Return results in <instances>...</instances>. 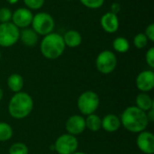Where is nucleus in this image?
I'll use <instances>...</instances> for the list:
<instances>
[{"instance_id":"obj_4","label":"nucleus","mask_w":154,"mask_h":154,"mask_svg":"<svg viewBox=\"0 0 154 154\" xmlns=\"http://www.w3.org/2000/svg\"><path fill=\"white\" fill-rule=\"evenodd\" d=\"M31 25L32 29L38 35L45 36L53 32L55 22L50 14L46 12H40L33 15Z\"/></svg>"},{"instance_id":"obj_24","label":"nucleus","mask_w":154,"mask_h":154,"mask_svg":"<svg viewBox=\"0 0 154 154\" xmlns=\"http://www.w3.org/2000/svg\"><path fill=\"white\" fill-rule=\"evenodd\" d=\"M26 8L32 10H39L41 9L43 5L45 0H23Z\"/></svg>"},{"instance_id":"obj_7","label":"nucleus","mask_w":154,"mask_h":154,"mask_svg":"<svg viewBox=\"0 0 154 154\" xmlns=\"http://www.w3.org/2000/svg\"><path fill=\"white\" fill-rule=\"evenodd\" d=\"M117 65V58L116 54L109 51H102L96 59V67L97 70L105 75L112 73Z\"/></svg>"},{"instance_id":"obj_3","label":"nucleus","mask_w":154,"mask_h":154,"mask_svg":"<svg viewBox=\"0 0 154 154\" xmlns=\"http://www.w3.org/2000/svg\"><path fill=\"white\" fill-rule=\"evenodd\" d=\"M65 43L60 34L57 32H51L43 36L40 50L43 57L48 60H56L60 58L65 51Z\"/></svg>"},{"instance_id":"obj_11","label":"nucleus","mask_w":154,"mask_h":154,"mask_svg":"<svg viewBox=\"0 0 154 154\" xmlns=\"http://www.w3.org/2000/svg\"><path fill=\"white\" fill-rule=\"evenodd\" d=\"M136 144L138 149L145 154H152L154 152V135L152 133L143 131L139 133Z\"/></svg>"},{"instance_id":"obj_25","label":"nucleus","mask_w":154,"mask_h":154,"mask_svg":"<svg viewBox=\"0 0 154 154\" xmlns=\"http://www.w3.org/2000/svg\"><path fill=\"white\" fill-rule=\"evenodd\" d=\"M79 1L84 6L89 9H98L105 3V0H79Z\"/></svg>"},{"instance_id":"obj_28","label":"nucleus","mask_w":154,"mask_h":154,"mask_svg":"<svg viewBox=\"0 0 154 154\" xmlns=\"http://www.w3.org/2000/svg\"><path fill=\"white\" fill-rule=\"evenodd\" d=\"M144 34L146 35L149 42H154V23H150L146 27Z\"/></svg>"},{"instance_id":"obj_33","label":"nucleus","mask_w":154,"mask_h":154,"mask_svg":"<svg viewBox=\"0 0 154 154\" xmlns=\"http://www.w3.org/2000/svg\"><path fill=\"white\" fill-rule=\"evenodd\" d=\"M73 154H87L85 152H75Z\"/></svg>"},{"instance_id":"obj_1","label":"nucleus","mask_w":154,"mask_h":154,"mask_svg":"<svg viewBox=\"0 0 154 154\" xmlns=\"http://www.w3.org/2000/svg\"><path fill=\"white\" fill-rule=\"evenodd\" d=\"M121 125L131 133H141L145 131L149 125L146 112L135 106H128L124 110L120 117Z\"/></svg>"},{"instance_id":"obj_27","label":"nucleus","mask_w":154,"mask_h":154,"mask_svg":"<svg viewBox=\"0 0 154 154\" xmlns=\"http://www.w3.org/2000/svg\"><path fill=\"white\" fill-rule=\"evenodd\" d=\"M145 60L151 69L154 68V47H151L145 55Z\"/></svg>"},{"instance_id":"obj_8","label":"nucleus","mask_w":154,"mask_h":154,"mask_svg":"<svg viewBox=\"0 0 154 154\" xmlns=\"http://www.w3.org/2000/svg\"><path fill=\"white\" fill-rule=\"evenodd\" d=\"M53 146L58 154H73L78 150L79 142L76 136L64 134L57 138Z\"/></svg>"},{"instance_id":"obj_22","label":"nucleus","mask_w":154,"mask_h":154,"mask_svg":"<svg viewBox=\"0 0 154 154\" xmlns=\"http://www.w3.org/2000/svg\"><path fill=\"white\" fill-rule=\"evenodd\" d=\"M148 42H149V41L143 32L137 33L134 38V45L135 46V48H137L139 50L144 49L147 46Z\"/></svg>"},{"instance_id":"obj_35","label":"nucleus","mask_w":154,"mask_h":154,"mask_svg":"<svg viewBox=\"0 0 154 154\" xmlns=\"http://www.w3.org/2000/svg\"><path fill=\"white\" fill-rule=\"evenodd\" d=\"M66 1H72V0H66Z\"/></svg>"},{"instance_id":"obj_17","label":"nucleus","mask_w":154,"mask_h":154,"mask_svg":"<svg viewBox=\"0 0 154 154\" xmlns=\"http://www.w3.org/2000/svg\"><path fill=\"white\" fill-rule=\"evenodd\" d=\"M135 104L139 109L144 111V112H148L149 110H151L152 108L154 107V102L152 98L147 94V93H140L135 99Z\"/></svg>"},{"instance_id":"obj_26","label":"nucleus","mask_w":154,"mask_h":154,"mask_svg":"<svg viewBox=\"0 0 154 154\" xmlns=\"http://www.w3.org/2000/svg\"><path fill=\"white\" fill-rule=\"evenodd\" d=\"M12 14L13 12L7 7L0 8V23L10 22L12 19Z\"/></svg>"},{"instance_id":"obj_23","label":"nucleus","mask_w":154,"mask_h":154,"mask_svg":"<svg viewBox=\"0 0 154 154\" xmlns=\"http://www.w3.org/2000/svg\"><path fill=\"white\" fill-rule=\"evenodd\" d=\"M28 147L23 143H15L9 149V154H28Z\"/></svg>"},{"instance_id":"obj_31","label":"nucleus","mask_w":154,"mask_h":154,"mask_svg":"<svg viewBox=\"0 0 154 154\" xmlns=\"http://www.w3.org/2000/svg\"><path fill=\"white\" fill-rule=\"evenodd\" d=\"M8 4H10V5H14V4H16L19 0H5Z\"/></svg>"},{"instance_id":"obj_10","label":"nucleus","mask_w":154,"mask_h":154,"mask_svg":"<svg viewBox=\"0 0 154 154\" xmlns=\"http://www.w3.org/2000/svg\"><path fill=\"white\" fill-rule=\"evenodd\" d=\"M135 83L137 88L143 93L152 90L154 88V72L152 69L142 71L136 77Z\"/></svg>"},{"instance_id":"obj_6","label":"nucleus","mask_w":154,"mask_h":154,"mask_svg":"<svg viewBox=\"0 0 154 154\" xmlns=\"http://www.w3.org/2000/svg\"><path fill=\"white\" fill-rule=\"evenodd\" d=\"M20 37V29L12 22L0 23V46L4 48L14 45Z\"/></svg>"},{"instance_id":"obj_16","label":"nucleus","mask_w":154,"mask_h":154,"mask_svg":"<svg viewBox=\"0 0 154 154\" xmlns=\"http://www.w3.org/2000/svg\"><path fill=\"white\" fill-rule=\"evenodd\" d=\"M65 46L69 48H76L79 47L82 42V36L81 34L75 30H69L64 33L62 36Z\"/></svg>"},{"instance_id":"obj_18","label":"nucleus","mask_w":154,"mask_h":154,"mask_svg":"<svg viewBox=\"0 0 154 154\" xmlns=\"http://www.w3.org/2000/svg\"><path fill=\"white\" fill-rule=\"evenodd\" d=\"M24 85L23 78L17 73H14L10 75L7 79V86L8 88L14 93L20 92Z\"/></svg>"},{"instance_id":"obj_21","label":"nucleus","mask_w":154,"mask_h":154,"mask_svg":"<svg viewBox=\"0 0 154 154\" xmlns=\"http://www.w3.org/2000/svg\"><path fill=\"white\" fill-rule=\"evenodd\" d=\"M13 136V128L5 122H0V142H7Z\"/></svg>"},{"instance_id":"obj_19","label":"nucleus","mask_w":154,"mask_h":154,"mask_svg":"<svg viewBox=\"0 0 154 154\" xmlns=\"http://www.w3.org/2000/svg\"><path fill=\"white\" fill-rule=\"evenodd\" d=\"M101 121L102 119L95 113L88 115L85 119L86 128H88L91 132H97L101 128Z\"/></svg>"},{"instance_id":"obj_30","label":"nucleus","mask_w":154,"mask_h":154,"mask_svg":"<svg viewBox=\"0 0 154 154\" xmlns=\"http://www.w3.org/2000/svg\"><path fill=\"white\" fill-rule=\"evenodd\" d=\"M146 115H147V118H148L149 122H153L154 121V107L153 108H152L151 110H149V111L146 113Z\"/></svg>"},{"instance_id":"obj_29","label":"nucleus","mask_w":154,"mask_h":154,"mask_svg":"<svg viewBox=\"0 0 154 154\" xmlns=\"http://www.w3.org/2000/svg\"><path fill=\"white\" fill-rule=\"evenodd\" d=\"M120 11H121V5H120L119 3L115 2V3H113V4L111 5V7H110V12H111V13L117 14Z\"/></svg>"},{"instance_id":"obj_2","label":"nucleus","mask_w":154,"mask_h":154,"mask_svg":"<svg viewBox=\"0 0 154 154\" xmlns=\"http://www.w3.org/2000/svg\"><path fill=\"white\" fill-rule=\"evenodd\" d=\"M33 108V100L32 97L25 92L15 93L9 101L8 112L14 119H23L27 117Z\"/></svg>"},{"instance_id":"obj_13","label":"nucleus","mask_w":154,"mask_h":154,"mask_svg":"<svg viewBox=\"0 0 154 154\" xmlns=\"http://www.w3.org/2000/svg\"><path fill=\"white\" fill-rule=\"evenodd\" d=\"M100 25L102 29L107 33H115L119 29V18L116 14L106 12L100 18Z\"/></svg>"},{"instance_id":"obj_32","label":"nucleus","mask_w":154,"mask_h":154,"mask_svg":"<svg viewBox=\"0 0 154 154\" xmlns=\"http://www.w3.org/2000/svg\"><path fill=\"white\" fill-rule=\"evenodd\" d=\"M3 96H4V93H3L2 88H0V101H1V100H2V98H3Z\"/></svg>"},{"instance_id":"obj_15","label":"nucleus","mask_w":154,"mask_h":154,"mask_svg":"<svg viewBox=\"0 0 154 154\" xmlns=\"http://www.w3.org/2000/svg\"><path fill=\"white\" fill-rule=\"evenodd\" d=\"M19 40L28 47H33L38 43L39 35L32 29V28H24L20 31V37Z\"/></svg>"},{"instance_id":"obj_20","label":"nucleus","mask_w":154,"mask_h":154,"mask_svg":"<svg viewBox=\"0 0 154 154\" xmlns=\"http://www.w3.org/2000/svg\"><path fill=\"white\" fill-rule=\"evenodd\" d=\"M113 49L118 53H125L130 50V42L125 37H116L113 41Z\"/></svg>"},{"instance_id":"obj_12","label":"nucleus","mask_w":154,"mask_h":154,"mask_svg":"<svg viewBox=\"0 0 154 154\" xmlns=\"http://www.w3.org/2000/svg\"><path fill=\"white\" fill-rule=\"evenodd\" d=\"M65 128L68 134L74 135V136L79 135L82 134L86 129L85 118L79 115L71 116L70 117L68 118L66 125H65Z\"/></svg>"},{"instance_id":"obj_14","label":"nucleus","mask_w":154,"mask_h":154,"mask_svg":"<svg viewBox=\"0 0 154 154\" xmlns=\"http://www.w3.org/2000/svg\"><path fill=\"white\" fill-rule=\"evenodd\" d=\"M121 127L120 118L114 115H106L101 121V128H103L107 133H115Z\"/></svg>"},{"instance_id":"obj_34","label":"nucleus","mask_w":154,"mask_h":154,"mask_svg":"<svg viewBox=\"0 0 154 154\" xmlns=\"http://www.w3.org/2000/svg\"><path fill=\"white\" fill-rule=\"evenodd\" d=\"M0 59H1V51H0Z\"/></svg>"},{"instance_id":"obj_9","label":"nucleus","mask_w":154,"mask_h":154,"mask_svg":"<svg viewBox=\"0 0 154 154\" xmlns=\"http://www.w3.org/2000/svg\"><path fill=\"white\" fill-rule=\"evenodd\" d=\"M32 17H33V14L30 9L26 7H20V8H17L12 14L11 21L17 28L24 29L31 25Z\"/></svg>"},{"instance_id":"obj_5","label":"nucleus","mask_w":154,"mask_h":154,"mask_svg":"<svg viewBox=\"0 0 154 154\" xmlns=\"http://www.w3.org/2000/svg\"><path fill=\"white\" fill-rule=\"evenodd\" d=\"M99 106V97L94 91H85L78 98V108L82 115L94 114Z\"/></svg>"}]
</instances>
